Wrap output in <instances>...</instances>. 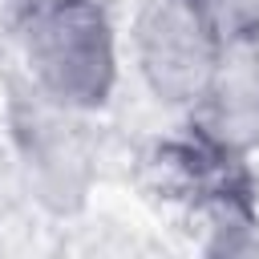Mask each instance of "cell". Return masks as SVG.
Here are the masks:
<instances>
[{"label":"cell","instance_id":"5b68a950","mask_svg":"<svg viewBox=\"0 0 259 259\" xmlns=\"http://www.w3.org/2000/svg\"><path fill=\"white\" fill-rule=\"evenodd\" d=\"M194 8L223 32V40H259V0H194Z\"/></svg>","mask_w":259,"mask_h":259},{"label":"cell","instance_id":"277c9868","mask_svg":"<svg viewBox=\"0 0 259 259\" xmlns=\"http://www.w3.org/2000/svg\"><path fill=\"white\" fill-rule=\"evenodd\" d=\"M202 146L243 158L259 150V40H231L210 89L190 113Z\"/></svg>","mask_w":259,"mask_h":259},{"label":"cell","instance_id":"6da1fadb","mask_svg":"<svg viewBox=\"0 0 259 259\" xmlns=\"http://www.w3.org/2000/svg\"><path fill=\"white\" fill-rule=\"evenodd\" d=\"M125 45L101 0H65L16 16V77L45 101L97 117L117 97Z\"/></svg>","mask_w":259,"mask_h":259},{"label":"cell","instance_id":"7a4b0ae2","mask_svg":"<svg viewBox=\"0 0 259 259\" xmlns=\"http://www.w3.org/2000/svg\"><path fill=\"white\" fill-rule=\"evenodd\" d=\"M85 113H69L20 77L8 85V146L24 194L49 214H73L85 206L97 182V146Z\"/></svg>","mask_w":259,"mask_h":259},{"label":"cell","instance_id":"8992f818","mask_svg":"<svg viewBox=\"0 0 259 259\" xmlns=\"http://www.w3.org/2000/svg\"><path fill=\"white\" fill-rule=\"evenodd\" d=\"M53 4H65V0H8L12 16H28V12H36V8H53Z\"/></svg>","mask_w":259,"mask_h":259},{"label":"cell","instance_id":"3957f363","mask_svg":"<svg viewBox=\"0 0 259 259\" xmlns=\"http://www.w3.org/2000/svg\"><path fill=\"white\" fill-rule=\"evenodd\" d=\"M125 53L146 97L170 113L190 117L210 89L227 40L194 8V0H142L130 20Z\"/></svg>","mask_w":259,"mask_h":259}]
</instances>
